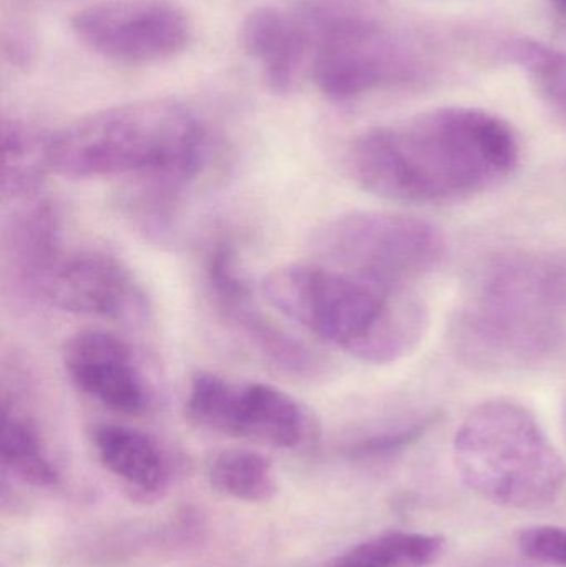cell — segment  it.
<instances>
[{
    "label": "cell",
    "mask_w": 566,
    "mask_h": 567,
    "mask_svg": "<svg viewBox=\"0 0 566 567\" xmlns=\"http://www.w3.org/2000/svg\"><path fill=\"white\" fill-rule=\"evenodd\" d=\"M208 480L216 492L239 502L265 503L278 493L271 462L253 450L216 453L208 465Z\"/></svg>",
    "instance_id": "obj_18"
},
{
    "label": "cell",
    "mask_w": 566,
    "mask_h": 567,
    "mask_svg": "<svg viewBox=\"0 0 566 567\" xmlns=\"http://www.w3.org/2000/svg\"><path fill=\"white\" fill-rule=\"evenodd\" d=\"M63 367L83 395L110 412L136 416L152 403L133 350L105 330H80L63 346Z\"/></svg>",
    "instance_id": "obj_11"
},
{
    "label": "cell",
    "mask_w": 566,
    "mask_h": 567,
    "mask_svg": "<svg viewBox=\"0 0 566 567\" xmlns=\"http://www.w3.org/2000/svg\"><path fill=\"white\" fill-rule=\"evenodd\" d=\"M439 420H441V413L429 412L409 422L375 430L348 443L346 455L354 462H378V460L391 458L421 442L438 425Z\"/></svg>",
    "instance_id": "obj_20"
},
{
    "label": "cell",
    "mask_w": 566,
    "mask_h": 567,
    "mask_svg": "<svg viewBox=\"0 0 566 567\" xmlns=\"http://www.w3.org/2000/svg\"><path fill=\"white\" fill-rule=\"evenodd\" d=\"M511 55L537 80L566 122V53L534 40H521L512 47Z\"/></svg>",
    "instance_id": "obj_21"
},
{
    "label": "cell",
    "mask_w": 566,
    "mask_h": 567,
    "mask_svg": "<svg viewBox=\"0 0 566 567\" xmlns=\"http://www.w3.org/2000/svg\"><path fill=\"white\" fill-rule=\"evenodd\" d=\"M206 276L219 312L263 359L291 375L321 373V359L261 312L229 246L218 245L213 249L206 262Z\"/></svg>",
    "instance_id": "obj_10"
},
{
    "label": "cell",
    "mask_w": 566,
    "mask_h": 567,
    "mask_svg": "<svg viewBox=\"0 0 566 567\" xmlns=\"http://www.w3.org/2000/svg\"><path fill=\"white\" fill-rule=\"evenodd\" d=\"M316 262L364 281L404 289L438 268L445 239L431 223L385 212H351L311 236Z\"/></svg>",
    "instance_id": "obj_6"
},
{
    "label": "cell",
    "mask_w": 566,
    "mask_h": 567,
    "mask_svg": "<svg viewBox=\"0 0 566 567\" xmlns=\"http://www.w3.org/2000/svg\"><path fill=\"white\" fill-rule=\"evenodd\" d=\"M205 159L202 122L168 100L113 106L53 133V172L70 179L130 176L185 189Z\"/></svg>",
    "instance_id": "obj_4"
},
{
    "label": "cell",
    "mask_w": 566,
    "mask_h": 567,
    "mask_svg": "<svg viewBox=\"0 0 566 567\" xmlns=\"http://www.w3.org/2000/svg\"><path fill=\"white\" fill-rule=\"evenodd\" d=\"M521 145L501 116L445 106L369 130L348 152L349 176L378 198L444 205L481 195L514 175Z\"/></svg>",
    "instance_id": "obj_1"
},
{
    "label": "cell",
    "mask_w": 566,
    "mask_h": 567,
    "mask_svg": "<svg viewBox=\"0 0 566 567\" xmlns=\"http://www.w3.org/2000/svg\"><path fill=\"white\" fill-rule=\"evenodd\" d=\"M518 549L538 565L566 567V528L544 525L524 529L518 536Z\"/></svg>",
    "instance_id": "obj_22"
},
{
    "label": "cell",
    "mask_w": 566,
    "mask_h": 567,
    "mask_svg": "<svg viewBox=\"0 0 566 567\" xmlns=\"http://www.w3.org/2000/svg\"><path fill=\"white\" fill-rule=\"evenodd\" d=\"M454 463L475 495L502 508H545L566 486L564 456L514 400H487L469 412L455 433Z\"/></svg>",
    "instance_id": "obj_5"
},
{
    "label": "cell",
    "mask_w": 566,
    "mask_h": 567,
    "mask_svg": "<svg viewBox=\"0 0 566 567\" xmlns=\"http://www.w3.org/2000/svg\"><path fill=\"white\" fill-rule=\"evenodd\" d=\"M312 76L322 95L348 102L412 75V53L388 27L352 12L322 17Z\"/></svg>",
    "instance_id": "obj_7"
},
{
    "label": "cell",
    "mask_w": 566,
    "mask_h": 567,
    "mask_svg": "<svg viewBox=\"0 0 566 567\" xmlns=\"http://www.w3.org/2000/svg\"><path fill=\"white\" fill-rule=\"evenodd\" d=\"M93 449L106 472L128 489L132 498H159L169 482V465L155 440L136 429L100 423L90 432Z\"/></svg>",
    "instance_id": "obj_14"
},
{
    "label": "cell",
    "mask_w": 566,
    "mask_h": 567,
    "mask_svg": "<svg viewBox=\"0 0 566 567\" xmlns=\"http://www.w3.org/2000/svg\"><path fill=\"white\" fill-rule=\"evenodd\" d=\"M185 412L199 429L276 449H296L308 435V415L289 393L259 382H231L216 373L193 377Z\"/></svg>",
    "instance_id": "obj_8"
},
{
    "label": "cell",
    "mask_w": 566,
    "mask_h": 567,
    "mask_svg": "<svg viewBox=\"0 0 566 567\" xmlns=\"http://www.w3.org/2000/svg\"><path fill=\"white\" fill-rule=\"evenodd\" d=\"M261 292L282 316L361 362H398L428 332V307L411 287L389 289L319 262L275 269Z\"/></svg>",
    "instance_id": "obj_2"
},
{
    "label": "cell",
    "mask_w": 566,
    "mask_h": 567,
    "mask_svg": "<svg viewBox=\"0 0 566 567\" xmlns=\"http://www.w3.org/2000/svg\"><path fill=\"white\" fill-rule=\"evenodd\" d=\"M59 238V213L49 199H33L7 223L3 258L23 289L42 292L43 282L62 256Z\"/></svg>",
    "instance_id": "obj_15"
},
{
    "label": "cell",
    "mask_w": 566,
    "mask_h": 567,
    "mask_svg": "<svg viewBox=\"0 0 566 567\" xmlns=\"http://www.w3.org/2000/svg\"><path fill=\"white\" fill-rule=\"evenodd\" d=\"M53 172V133L23 120L2 125V196L32 198Z\"/></svg>",
    "instance_id": "obj_16"
},
{
    "label": "cell",
    "mask_w": 566,
    "mask_h": 567,
    "mask_svg": "<svg viewBox=\"0 0 566 567\" xmlns=\"http://www.w3.org/2000/svg\"><path fill=\"white\" fill-rule=\"evenodd\" d=\"M565 312V268L538 256H497L459 310L452 347L462 362L484 372L527 369L558 349Z\"/></svg>",
    "instance_id": "obj_3"
},
{
    "label": "cell",
    "mask_w": 566,
    "mask_h": 567,
    "mask_svg": "<svg viewBox=\"0 0 566 567\" xmlns=\"http://www.w3.org/2000/svg\"><path fill=\"white\" fill-rule=\"evenodd\" d=\"M243 45L253 56L266 85L279 95L291 92L301 79L308 55L306 23L275 7H263L246 17Z\"/></svg>",
    "instance_id": "obj_13"
},
{
    "label": "cell",
    "mask_w": 566,
    "mask_h": 567,
    "mask_svg": "<svg viewBox=\"0 0 566 567\" xmlns=\"http://www.w3.org/2000/svg\"><path fill=\"white\" fill-rule=\"evenodd\" d=\"M444 548L442 536L384 533L351 546L325 567H431L442 558Z\"/></svg>",
    "instance_id": "obj_17"
},
{
    "label": "cell",
    "mask_w": 566,
    "mask_h": 567,
    "mask_svg": "<svg viewBox=\"0 0 566 567\" xmlns=\"http://www.w3.org/2000/svg\"><path fill=\"white\" fill-rule=\"evenodd\" d=\"M73 32L92 52L113 62L145 65L185 49L188 17L168 0H109L80 10Z\"/></svg>",
    "instance_id": "obj_9"
},
{
    "label": "cell",
    "mask_w": 566,
    "mask_h": 567,
    "mask_svg": "<svg viewBox=\"0 0 566 567\" xmlns=\"http://www.w3.org/2000/svg\"><path fill=\"white\" fill-rule=\"evenodd\" d=\"M2 463L7 472L35 488L59 486L60 475L47 456L35 426L3 403Z\"/></svg>",
    "instance_id": "obj_19"
},
{
    "label": "cell",
    "mask_w": 566,
    "mask_h": 567,
    "mask_svg": "<svg viewBox=\"0 0 566 567\" xmlns=\"http://www.w3.org/2000/svg\"><path fill=\"white\" fill-rule=\"evenodd\" d=\"M40 296L66 312L109 319L140 317L146 309L132 272L119 259L99 251L60 256Z\"/></svg>",
    "instance_id": "obj_12"
},
{
    "label": "cell",
    "mask_w": 566,
    "mask_h": 567,
    "mask_svg": "<svg viewBox=\"0 0 566 567\" xmlns=\"http://www.w3.org/2000/svg\"><path fill=\"white\" fill-rule=\"evenodd\" d=\"M555 3L566 13V0H555Z\"/></svg>",
    "instance_id": "obj_23"
}]
</instances>
